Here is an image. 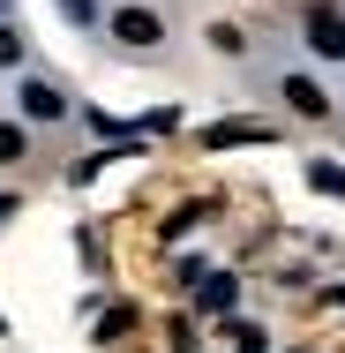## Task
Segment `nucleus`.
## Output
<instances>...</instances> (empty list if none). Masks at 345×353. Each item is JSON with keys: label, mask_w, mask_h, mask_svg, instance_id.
I'll use <instances>...</instances> for the list:
<instances>
[{"label": "nucleus", "mask_w": 345, "mask_h": 353, "mask_svg": "<svg viewBox=\"0 0 345 353\" xmlns=\"http://www.w3.org/2000/svg\"><path fill=\"white\" fill-rule=\"evenodd\" d=\"M23 158H30V136L15 121H0V165H23Z\"/></svg>", "instance_id": "nucleus-6"}, {"label": "nucleus", "mask_w": 345, "mask_h": 353, "mask_svg": "<svg viewBox=\"0 0 345 353\" xmlns=\"http://www.w3.org/2000/svg\"><path fill=\"white\" fill-rule=\"evenodd\" d=\"M308 46L331 53V61H345V23L331 15V8H308Z\"/></svg>", "instance_id": "nucleus-3"}, {"label": "nucleus", "mask_w": 345, "mask_h": 353, "mask_svg": "<svg viewBox=\"0 0 345 353\" xmlns=\"http://www.w3.org/2000/svg\"><path fill=\"white\" fill-rule=\"evenodd\" d=\"M113 38H121V46H136V53H150V46L165 38V23H158L150 8H121V15H113Z\"/></svg>", "instance_id": "nucleus-1"}, {"label": "nucleus", "mask_w": 345, "mask_h": 353, "mask_svg": "<svg viewBox=\"0 0 345 353\" xmlns=\"http://www.w3.org/2000/svg\"><path fill=\"white\" fill-rule=\"evenodd\" d=\"M308 181H315L323 196H338V203H345V173H338V165H323V158H315V165H308Z\"/></svg>", "instance_id": "nucleus-7"}, {"label": "nucleus", "mask_w": 345, "mask_h": 353, "mask_svg": "<svg viewBox=\"0 0 345 353\" xmlns=\"http://www.w3.org/2000/svg\"><path fill=\"white\" fill-rule=\"evenodd\" d=\"M203 308H210V316H218V308H233V279H210V285H203Z\"/></svg>", "instance_id": "nucleus-8"}, {"label": "nucleus", "mask_w": 345, "mask_h": 353, "mask_svg": "<svg viewBox=\"0 0 345 353\" xmlns=\"http://www.w3.org/2000/svg\"><path fill=\"white\" fill-rule=\"evenodd\" d=\"M23 113H30V121H61V113H68V98H61L53 83H23Z\"/></svg>", "instance_id": "nucleus-4"}, {"label": "nucleus", "mask_w": 345, "mask_h": 353, "mask_svg": "<svg viewBox=\"0 0 345 353\" xmlns=\"http://www.w3.org/2000/svg\"><path fill=\"white\" fill-rule=\"evenodd\" d=\"M61 8H68L75 23H90V15H98V8H90V0H61Z\"/></svg>", "instance_id": "nucleus-10"}, {"label": "nucleus", "mask_w": 345, "mask_h": 353, "mask_svg": "<svg viewBox=\"0 0 345 353\" xmlns=\"http://www.w3.org/2000/svg\"><path fill=\"white\" fill-rule=\"evenodd\" d=\"M278 98H285L300 121H331V98H323V83H308V75H285V83H278Z\"/></svg>", "instance_id": "nucleus-2"}, {"label": "nucleus", "mask_w": 345, "mask_h": 353, "mask_svg": "<svg viewBox=\"0 0 345 353\" xmlns=\"http://www.w3.org/2000/svg\"><path fill=\"white\" fill-rule=\"evenodd\" d=\"M15 61H23V30H8V23H0V68H15Z\"/></svg>", "instance_id": "nucleus-9"}, {"label": "nucleus", "mask_w": 345, "mask_h": 353, "mask_svg": "<svg viewBox=\"0 0 345 353\" xmlns=\"http://www.w3.org/2000/svg\"><path fill=\"white\" fill-rule=\"evenodd\" d=\"M263 136H271V128H255V121H225V128H210V150H233V143H263Z\"/></svg>", "instance_id": "nucleus-5"}]
</instances>
